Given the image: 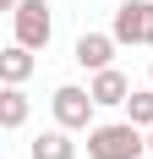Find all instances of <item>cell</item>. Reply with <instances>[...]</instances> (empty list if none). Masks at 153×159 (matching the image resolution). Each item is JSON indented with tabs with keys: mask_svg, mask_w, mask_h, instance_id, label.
I'll return each mask as SVG.
<instances>
[{
	"mask_svg": "<svg viewBox=\"0 0 153 159\" xmlns=\"http://www.w3.org/2000/svg\"><path fill=\"white\" fill-rule=\"evenodd\" d=\"M148 154V132L131 121H98L88 132V159H142Z\"/></svg>",
	"mask_w": 153,
	"mask_h": 159,
	"instance_id": "6da1fadb",
	"label": "cell"
},
{
	"mask_svg": "<svg viewBox=\"0 0 153 159\" xmlns=\"http://www.w3.org/2000/svg\"><path fill=\"white\" fill-rule=\"evenodd\" d=\"M11 33H16V44H28V49H49V39H55V11H49V0H22L11 11Z\"/></svg>",
	"mask_w": 153,
	"mask_h": 159,
	"instance_id": "7a4b0ae2",
	"label": "cell"
},
{
	"mask_svg": "<svg viewBox=\"0 0 153 159\" xmlns=\"http://www.w3.org/2000/svg\"><path fill=\"white\" fill-rule=\"evenodd\" d=\"M49 110H55V126H66V132H93L98 99H93L88 88H76V82H60L55 99H49Z\"/></svg>",
	"mask_w": 153,
	"mask_h": 159,
	"instance_id": "3957f363",
	"label": "cell"
},
{
	"mask_svg": "<svg viewBox=\"0 0 153 159\" xmlns=\"http://www.w3.org/2000/svg\"><path fill=\"white\" fill-rule=\"evenodd\" d=\"M109 33L120 44H153V0H120Z\"/></svg>",
	"mask_w": 153,
	"mask_h": 159,
	"instance_id": "277c9868",
	"label": "cell"
},
{
	"mask_svg": "<svg viewBox=\"0 0 153 159\" xmlns=\"http://www.w3.org/2000/svg\"><path fill=\"white\" fill-rule=\"evenodd\" d=\"M115 44H120L115 33H82L76 49H71V61L82 66V71H104V66L115 61Z\"/></svg>",
	"mask_w": 153,
	"mask_h": 159,
	"instance_id": "5b68a950",
	"label": "cell"
},
{
	"mask_svg": "<svg viewBox=\"0 0 153 159\" xmlns=\"http://www.w3.org/2000/svg\"><path fill=\"white\" fill-rule=\"evenodd\" d=\"M88 93L98 99V110H126V99H131V82H126V71H115V66H104V71H93Z\"/></svg>",
	"mask_w": 153,
	"mask_h": 159,
	"instance_id": "8992f818",
	"label": "cell"
},
{
	"mask_svg": "<svg viewBox=\"0 0 153 159\" xmlns=\"http://www.w3.org/2000/svg\"><path fill=\"white\" fill-rule=\"evenodd\" d=\"M33 66H38V61H33V49H28V44H16V39H11V44L0 49V82L22 88V82L33 77Z\"/></svg>",
	"mask_w": 153,
	"mask_h": 159,
	"instance_id": "52a82bcc",
	"label": "cell"
},
{
	"mask_svg": "<svg viewBox=\"0 0 153 159\" xmlns=\"http://www.w3.org/2000/svg\"><path fill=\"white\" fill-rule=\"evenodd\" d=\"M28 159H76V143H71V132H66V126H49V132L33 137Z\"/></svg>",
	"mask_w": 153,
	"mask_h": 159,
	"instance_id": "ba28073f",
	"label": "cell"
},
{
	"mask_svg": "<svg viewBox=\"0 0 153 159\" xmlns=\"http://www.w3.org/2000/svg\"><path fill=\"white\" fill-rule=\"evenodd\" d=\"M22 121H28V93L6 82V88H0V126H6V132H16Z\"/></svg>",
	"mask_w": 153,
	"mask_h": 159,
	"instance_id": "9c48e42d",
	"label": "cell"
},
{
	"mask_svg": "<svg viewBox=\"0 0 153 159\" xmlns=\"http://www.w3.org/2000/svg\"><path fill=\"white\" fill-rule=\"evenodd\" d=\"M126 121L142 126V132L153 126V82H148V88H131V99H126Z\"/></svg>",
	"mask_w": 153,
	"mask_h": 159,
	"instance_id": "30bf717a",
	"label": "cell"
},
{
	"mask_svg": "<svg viewBox=\"0 0 153 159\" xmlns=\"http://www.w3.org/2000/svg\"><path fill=\"white\" fill-rule=\"evenodd\" d=\"M16 6H22V0H0V11H16Z\"/></svg>",
	"mask_w": 153,
	"mask_h": 159,
	"instance_id": "8fae6325",
	"label": "cell"
},
{
	"mask_svg": "<svg viewBox=\"0 0 153 159\" xmlns=\"http://www.w3.org/2000/svg\"><path fill=\"white\" fill-rule=\"evenodd\" d=\"M148 154H153V126H148Z\"/></svg>",
	"mask_w": 153,
	"mask_h": 159,
	"instance_id": "7c38bea8",
	"label": "cell"
},
{
	"mask_svg": "<svg viewBox=\"0 0 153 159\" xmlns=\"http://www.w3.org/2000/svg\"><path fill=\"white\" fill-rule=\"evenodd\" d=\"M148 82H153V61H148Z\"/></svg>",
	"mask_w": 153,
	"mask_h": 159,
	"instance_id": "4fadbf2b",
	"label": "cell"
},
{
	"mask_svg": "<svg viewBox=\"0 0 153 159\" xmlns=\"http://www.w3.org/2000/svg\"><path fill=\"white\" fill-rule=\"evenodd\" d=\"M115 6H120V0H115Z\"/></svg>",
	"mask_w": 153,
	"mask_h": 159,
	"instance_id": "5bb4252c",
	"label": "cell"
}]
</instances>
